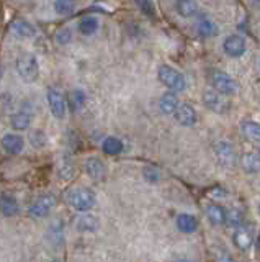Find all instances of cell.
<instances>
[{"instance_id": "d6986e66", "label": "cell", "mask_w": 260, "mask_h": 262, "mask_svg": "<svg viewBox=\"0 0 260 262\" xmlns=\"http://www.w3.org/2000/svg\"><path fill=\"white\" fill-rule=\"evenodd\" d=\"M159 106H160V112L166 113V115L175 113L177 106H178V98H177V95L172 94V92L164 94V95L160 97V100H159Z\"/></svg>"}, {"instance_id": "8992f818", "label": "cell", "mask_w": 260, "mask_h": 262, "mask_svg": "<svg viewBox=\"0 0 260 262\" xmlns=\"http://www.w3.org/2000/svg\"><path fill=\"white\" fill-rule=\"evenodd\" d=\"M54 205H56L54 195H43V196H39L33 205H31L28 211H30V215L35 216V218H44L51 213Z\"/></svg>"}, {"instance_id": "8fae6325", "label": "cell", "mask_w": 260, "mask_h": 262, "mask_svg": "<svg viewBox=\"0 0 260 262\" xmlns=\"http://www.w3.org/2000/svg\"><path fill=\"white\" fill-rule=\"evenodd\" d=\"M215 152H216V158L219 159V162L224 164V166H232L234 164V149L229 143L226 141H219L215 146Z\"/></svg>"}, {"instance_id": "6da1fadb", "label": "cell", "mask_w": 260, "mask_h": 262, "mask_svg": "<svg viewBox=\"0 0 260 262\" xmlns=\"http://www.w3.org/2000/svg\"><path fill=\"white\" fill-rule=\"evenodd\" d=\"M17 72L27 84L35 82L39 76V64L36 56L30 53H23L17 59Z\"/></svg>"}, {"instance_id": "4316f807", "label": "cell", "mask_w": 260, "mask_h": 262, "mask_svg": "<svg viewBox=\"0 0 260 262\" xmlns=\"http://www.w3.org/2000/svg\"><path fill=\"white\" fill-rule=\"evenodd\" d=\"M198 33H200V36H203V38L215 36L216 35V25L211 20H208V18H203L198 23Z\"/></svg>"}, {"instance_id": "9c48e42d", "label": "cell", "mask_w": 260, "mask_h": 262, "mask_svg": "<svg viewBox=\"0 0 260 262\" xmlns=\"http://www.w3.org/2000/svg\"><path fill=\"white\" fill-rule=\"evenodd\" d=\"M224 51L227 56L231 57H239L244 54L246 51V41H244L242 36H238V35H232V36H227L226 41H224Z\"/></svg>"}, {"instance_id": "7c38bea8", "label": "cell", "mask_w": 260, "mask_h": 262, "mask_svg": "<svg viewBox=\"0 0 260 262\" xmlns=\"http://www.w3.org/2000/svg\"><path fill=\"white\" fill-rule=\"evenodd\" d=\"M20 211V205L17 199L9 193L0 195V213L4 216H15Z\"/></svg>"}, {"instance_id": "52a82bcc", "label": "cell", "mask_w": 260, "mask_h": 262, "mask_svg": "<svg viewBox=\"0 0 260 262\" xmlns=\"http://www.w3.org/2000/svg\"><path fill=\"white\" fill-rule=\"evenodd\" d=\"M197 110L193 108L190 103H178L177 110H175V120L183 126H192L197 123Z\"/></svg>"}, {"instance_id": "83f0119b", "label": "cell", "mask_w": 260, "mask_h": 262, "mask_svg": "<svg viewBox=\"0 0 260 262\" xmlns=\"http://www.w3.org/2000/svg\"><path fill=\"white\" fill-rule=\"evenodd\" d=\"M242 221H244V216H242V213L239 210L226 211V225L227 226L239 228V226H242Z\"/></svg>"}, {"instance_id": "603a6c76", "label": "cell", "mask_w": 260, "mask_h": 262, "mask_svg": "<svg viewBox=\"0 0 260 262\" xmlns=\"http://www.w3.org/2000/svg\"><path fill=\"white\" fill-rule=\"evenodd\" d=\"M102 149L105 154H108V156H118L121 151H123V143H121L120 139L115 136H108V138L103 139Z\"/></svg>"}, {"instance_id": "d6a6232c", "label": "cell", "mask_w": 260, "mask_h": 262, "mask_svg": "<svg viewBox=\"0 0 260 262\" xmlns=\"http://www.w3.org/2000/svg\"><path fill=\"white\" fill-rule=\"evenodd\" d=\"M258 213H260V205H258Z\"/></svg>"}, {"instance_id": "ac0fdd59", "label": "cell", "mask_w": 260, "mask_h": 262, "mask_svg": "<svg viewBox=\"0 0 260 262\" xmlns=\"http://www.w3.org/2000/svg\"><path fill=\"white\" fill-rule=\"evenodd\" d=\"M10 125L13 129L17 131H23V129H28L31 125V115L25 110H21L18 113H15L10 117Z\"/></svg>"}, {"instance_id": "cb8c5ba5", "label": "cell", "mask_w": 260, "mask_h": 262, "mask_svg": "<svg viewBox=\"0 0 260 262\" xmlns=\"http://www.w3.org/2000/svg\"><path fill=\"white\" fill-rule=\"evenodd\" d=\"M177 12L180 13L183 18H188V16H193L198 12V5L195 0H177L175 4Z\"/></svg>"}, {"instance_id": "44dd1931", "label": "cell", "mask_w": 260, "mask_h": 262, "mask_svg": "<svg viewBox=\"0 0 260 262\" xmlns=\"http://www.w3.org/2000/svg\"><path fill=\"white\" fill-rule=\"evenodd\" d=\"M85 170L92 179H102L105 176V164L99 158H90L85 162Z\"/></svg>"}, {"instance_id": "30bf717a", "label": "cell", "mask_w": 260, "mask_h": 262, "mask_svg": "<svg viewBox=\"0 0 260 262\" xmlns=\"http://www.w3.org/2000/svg\"><path fill=\"white\" fill-rule=\"evenodd\" d=\"M2 147L7 154H12V156H17L23 151L25 147V141L20 135H7L2 139Z\"/></svg>"}, {"instance_id": "d4e9b609", "label": "cell", "mask_w": 260, "mask_h": 262, "mask_svg": "<svg viewBox=\"0 0 260 262\" xmlns=\"http://www.w3.org/2000/svg\"><path fill=\"white\" fill-rule=\"evenodd\" d=\"M97 28H99V21H97V18H93V16H85V18L79 21V31L82 33L84 36L93 35Z\"/></svg>"}, {"instance_id": "9a60e30c", "label": "cell", "mask_w": 260, "mask_h": 262, "mask_svg": "<svg viewBox=\"0 0 260 262\" xmlns=\"http://www.w3.org/2000/svg\"><path fill=\"white\" fill-rule=\"evenodd\" d=\"M241 131L249 141L252 143H260V125L252 120H244L241 123Z\"/></svg>"}, {"instance_id": "ba28073f", "label": "cell", "mask_w": 260, "mask_h": 262, "mask_svg": "<svg viewBox=\"0 0 260 262\" xmlns=\"http://www.w3.org/2000/svg\"><path fill=\"white\" fill-rule=\"evenodd\" d=\"M221 95L223 94H219L218 90H206V92L203 94V102H205V105L209 110L224 113L227 110V103Z\"/></svg>"}, {"instance_id": "277c9868", "label": "cell", "mask_w": 260, "mask_h": 262, "mask_svg": "<svg viewBox=\"0 0 260 262\" xmlns=\"http://www.w3.org/2000/svg\"><path fill=\"white\" fill-rule=\"evenodd\" d=\"M48 103H50V110L54 115L56 118H64L66 117V112H67V102H66V97L61 92L59 89L56 87H50L48 89Z\"/></svg>"}, {"instance_id": "f546056e", "label": "cell", "mask_w": 260, "mask_h": 262, "mask_svg": "<svg viewBox=\"0 0 260 262\" xmlns=\"http://www.w3.org/2000/svg\"><path fill=\"white\" fill-rule=\"evenodd\" d=\"M144 177L149 180V182H157L159 180V170L154 167H146L144 169Z\"/></svg>"}, {"instance_id": "7a4b0ae2", "label": "cell", "mask_w": 260, "mask_h": 262, "mask_svg": "<svg viewBox=\"0 0 260 262\" xmlns=\"http://www.w3.org/2000/svg\"><path fill=\"white\" fill-rule=\"evenodd\" d=\"M66 200L77 211H88L95 205V193L88 188H72L66 193Z\"/></svg>"}, {"instance_id": "484cf974", "label": "cell", "mask_w": 260, "mask_h": 262, "mask_svg": "<svg viewBox=\"0 0 260 262\" xmlns=\"http://www.w3.org/2000/svg\"><path fill=\"white\" fill-rule=\"evenodd\" d=\"M54 10L62 16L70 15L76 10V0H54Z\"/></svg>"}, {"instance_id": "ffe728a7", "label": "cell", "mask_w": 260, "mask_h": 262, "mask_svg": "<svg viewBox=\"0 0 260 262\" xmlns=\"http://www.w3.org/2000/svg\"><path fill=\"white\" fill-rule=\"evenodd\" d=\"M242 167L249 174H257L260 170V154L255 152H246L242 156Z\"/></svg>"}, {"instance_id": "4fadbf2b", "label": "cell", "mask_w": 260, "mask_h": 262, "mask_svg": "<svg viewBox=\"0 0 260 262\" xmlns=\"http://www.w3.org/2000/svg\"><path fill=\"white\" fill-rule=\"evenodd\" d=\"M76 228L80 233H93L99 229V218L93 215H80L76 218Z\"/></svg>"}, {"instance_id": "5b68a950", "label": "cell", "mask_w": 260, "mask_h": 262, "mask_svg": "<svg viewBox=\"0 0 260 262\" xmlns=\"http://www.w3.org/2000/svg\"><path fill=\"white\" fill-rule=\"evenodd\" d=\"M211 84H213L215 90H218V92L223 95H232V94H235V90H238L235 80L221 71H215L211 74Z\"/></svg>"}, {"instance_id": "7402d4cb", "label": "cell", "mask_w": 260, "mask_h": 262, "mask_svg": "<svg viewBox=\"0 0 260 262\" xmlns=\"http://www.w3.org/2000/svg\"><path fill=\"white\" fill-rule=\"evenodd\" d=\"M206 215L213 225H226V210L221 205H208Z\"/></svg>"}, {"instance_id": "e0dca14e", "label": "cell", "mask_w": 260, "mask_h": 262, "mask_svg": "<svg viewBox=\"0 0 260 262\" xmlns=\"http://www.w3.org/2000/svg\"><path fill=\"white\" fill-rule=\"evenodd\" d=\"M12 33L20 38H31L35 36L36 31L33 28V25L28 23L27 20H15L12 23Z\"/></svg>"}, {"instance_id": "1f68e13d", "label": "cell", "mask_w": 260, "mask_h": 262, "mask_svg": "<svg viewBox=\"0 0 260 262\" xmlns=\"http://www.w3.org/2000/svg\"><path fill=\"white\" fill-rule=\"evenodd\" d=\"M0 77H2V69H0Z\"/></svg>"}, {"instance_id": "4dcf8cb0", "label": "cell", "mask_w": 260, "mask_h": 262, "mask_svg": "<svg viewBox=\"0 0 260 262\" xmlns=\"http://www.w3.org/2000/svg\"><path fill=\"white\" fill-rule=\"evenodd\" d=\"M258 248H260V236H258Z\"/></svg>"}, {"instance_id": "f1b7e54d", "label": "cell", "mask_w": 260, "mask_h": 262, "mask_svg": "<svg viewBox=\"0 0 260 262\" xmlns=\"http://www.w3.org/2000/svg\"><path fill=\"white\" fill-rule=\"evenodd\" d=\"M31 143H33L36 147H43L46 144V139H44L43 131H35V133L31 135Z\"/></svg>"}, {"instance_id": "5bb4252c", "label": "cell", "mask_w": 260, "mask_h": 262, "mask_svg": "<svg viewBox=\"0 0 260 262\" xmlns=\"http://www.w3.org/2000/svg\"><path fill=\"white\" fill-rule=\"evenodd\" d=\"M232 241L235 244V248H239L241 251H247L252 246V243H254V237H252L249 229L239 226L238 229H235L234 236H232Z\"/></svg>"}, {"instance_id": "3957f363", "label": "cell", "mask_w": 260, "mask_h": 262, "mask_svg": "<svg viewBox=\"0 0 260 262\" xmlns=\"http://www.w3.org/2000/svg\"><path fill=\"white\" fill-rule=\"evenodd\" d=\"M157 76L162 84L169 87L170 90H174V92H182V90H185V87H186L185 77L174 68H170V66H160Z\"/></svg>"}, {"instance_id": "2e32d148", "label": "cell", "mask_w": 260, "mask_h": 262, "mask_svg": "<svg viewBox=\"0 0 260 262\" xmlns=\"http://www.w3.org/2000/svg\"><path fill=\"white\" fill-rule=\"evenodd\" d=\"M177 228L180 229L182 233H195L198 228V221L195 216L188 215V213H182V215L177 216Z\"/></svg>"}]
</instances>
